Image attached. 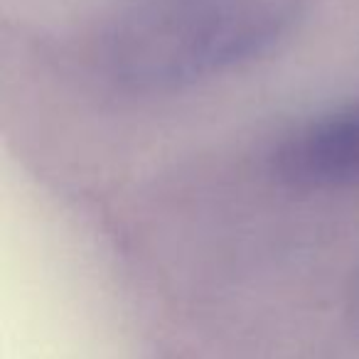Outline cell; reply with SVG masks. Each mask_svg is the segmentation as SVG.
I'll use <instances>...</instances> for the list:
<instances>
[{"label":"cell","mask_w":359,"mask_h":359,"mask_svg":"<svg viewBox=\"0 0 359 359\" xmlns=\"http://www.w3.org/2000/svg\"><path fill=\"white\" fill-rule=\"evenodd\" d=\"M310 0H123L96 40L116 86L163 94L266 57L303 22Z\"/></svg>","instance_id":"obj_1"},{"label":"cell","mask_w":359,"mask_h":359,"mask_svg":"<svg viewBox=\"0 0 359 359\" xmlns=\"http://www.w3.org/2000/svg\"><path fill=\"white\" fill-rule=\"evenodd\" d=\"M273 170L283 182L305 190L359 182V106L323 116L278 145Z\"/></svg>","instance_id":"obj_2"}]
</instances>
